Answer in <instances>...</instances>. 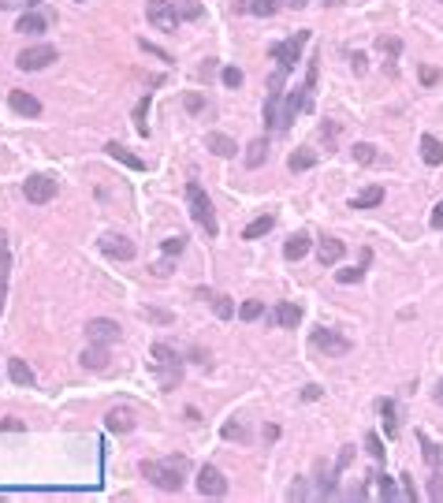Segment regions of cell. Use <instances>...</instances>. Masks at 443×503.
I'll return each instance as SVG.
<instances>
[{
    "mask_svg": "<svg viewBox=\"0 0 443 503\" xmlns=\"http://www.w3.org/2000/svg\"><path fill=\"white\" fill-rule=\"evenodd\" d=\"M4 247H8V235H4V232H0V250H4Z\"/></svg>",
    "mask_w": 443,
    "mask_h": 503,
    "instance_id": "cell-59",
    "label": "cell"
},
{
    "mask_svg": "<svg viewBox=\"0 0 443 503\" xmlns=\"http://www.w3.org/2000/svg\"><path fill=\"white\" fill-rule=\"evenodd\" d=\"M302 399H306V403H313V399H320V388H317V384H309V388H302Z\"/></svg>",
    "mask_w": 443,
    "mask_h": 503,
    "instance_id": "cell-53",
    "label": "cell"
},
{
    "mask_svg": "<svg viewBox=\"0 0 443 503\" xmlns=\"http://www.w3.org/2000/svg\"><path fill=\"white\" fill-rule=\"evenodd\" d=\"M417 444H421V451H424V462L439 470V466H443V451H439V444H432L424 432H417Z\"/></svg>",
    "mask_w": 443,
    "mask_h": 503,
    "instance_id": "cell-31",
    "label": "cell"
},
{
    "mask_svg": "<svg viewBox=\"0 0 443 503\" xmlns=\"http://www.w3.org/2000/svg\"><path fill=\"white\" fill-rule=\"evenodd\" d=\"M350 459H354V447H343V451H339V462H335V470H339V474L350 466Z\"/></svg>",
    "mask_w": 443,
    "mask_h": 503,
    "instance_id": "cell-51",
    "label": "cell"
},
{
    "mask_svg": "<svg viewBox=\"0 0 443 503\" xmlns=\"http://www.w3.org/2000/svg\"><path fill=\"white\" fill-rule=\"evenodd\" d=\"M45 15H38V11H23V19L15 23V30H19V34H45Z\"/></svg>",
    "mask_w": 443,
    "mask_h": 503,
    "instance_id": "cell-24",
    "label": "cell"
},
{
    "mask_svg": "<svg viewBox=\"0 0 443 503\" xmlns=\"http://www.w3.org/2000/svg\"><path fill=\"white\" fill-rule=\"evenodd\" d=\"M224 86H231V90L242 86V71L239 68H224Z\"/></svg>",
    "mask_w": 443,
    "mask_h": 503,
    "instance_id": "cell-44",
    "label": "cell"
},
{
    "mask_svg": "<svg viewBox=\"0 0 443 503\" xmlns=\"http://www.w3.org/2000/svg\"><path fill=\"white\" fill-rule=\"evenodd\" d=\"M86 369H93V373H101L105 365H108V347L105 343H90L86 351H82V358H78Z\"/></svg>",
    "mask_w": 443,
    "mask_h": 503,
    "instance_id": "cell-14",
    "label": "cell"
},
{
    "mask_svg": "<svg viewBox=\"0 0 443 503\" xmlns=\"http://www.w3.org/2000/svg\"><path fill=\"white\" fill-rule=\"evenodd\" d=\"M429 224H432V228H443V202L432 209V220H429Z\"/></svg>",
    "mask_w": 443,
    "mask_h": 503,
    "instance_id": "cell-55",
    "label": "cell"
},
{
    "mask_svg": "<svg viewBox=\"0 0 443 503\" xmlns=\"http://www.w3.org/2000/svg\"><path fill=\"white\" fill-rule=\"evenodd\" d=\"M8 377L19 384V388H30V384H34V369H30L23 358H11L8 362Z\"/></svg>",
    "mask_w": 443,
    "mask_h": 503,
    "instance_id": "cell-22",
    "label": "cell"
},
{
    "mask_svg": "<svg viewBox=\"0 0 443 503\" xmlns=\"http://www.w3.org/2000/svg\"><path fill=\"white\" fill-rule=\"evenodd\" d=\"M261 313H265V306H261L257 299H250V302H242V306H239V317H242V321H257Z\"/></svg>",
    "mask_w": 443,
    "mask_h": 503,
    "instance_id": "cell-37",
    "label": "cell"
},
{
    "mask_svg": "<svg viewBox=\"0 0 443 503\" xmlns=\"http://www.w3.org/2000/svg\"><path fill=\"white\" fill-rule=\"evenodd\" d=\"M365 265H369V250L362 254V265H358V269H339L335 280H339V284H358V280L365 276Z\"/></svg>",
    "mask_w": 443,
    "mask_h": 503,
    "instance_id": "cell-34",
    "label": "cell"
},
{
    "mask_svg": "<svg viewBox=\"0 0 443 503\" xmlns=\"http://www.w3.org/2000/svg\"><path fill=\"white\" fill-rule=\"evenodd\" d=\"M8 105L19 112V116H30V120L41 116V101H38L34 93H26V90H11V93H8Z\"/></svg>",
    "mask_w": 443,
    "mask_h": 503,
    "instance_id": "cell-12",
    "label": "cell"
},
{
    "mask_svg": "<svg viewBox=\"0 0 443 503\" xmlns=\"http://www.w3.org/2000/svg\"><path fill=\"white\" fill-rule=\"evenodd\" d=\"M0 432H23V421L19 418H4L0 421Z\"/></svg>",
    "mask_w": 443,
    "mask_h": 503,
    "instance_id": "cell-50",
    "label": "cell"
},
{
    "mask_svg": "<svg viewBox=\"0 0 443 503\" xmlns=\"http://www.w3.org/2000/svg\"><path fill=\"white\" fill-rule=\"evenodd\" d=\"M224 440H246V429L239 425V421H227V425H224Z\"/></svg>",
    "mask_w": 443,
    "mask_h": 503,
    "instance_id": "cell-40",
    "label": "cell"
},
{
    "mask_svg": "<svg viewBox=\"0 0 443 503\" xmlns=\"http://www.w3.org/2000/svg\"><path fill=\"white\" fill-rule=\"evenodd\" d=\"M142 317H145V321H153V324H172V321H175L168 310H153V306H145Z\"/></svg>",
    "mask_w": 443,
    "mask_h": 503,
    "instance_id": "cell-38",
    "label": "cell"
},
{
    "mask_svg": "<svg viewBox=\"0 0 443 503\" xmlns=\"http://www.w3.org/2000/svg\"><path fill=\"white\" fill-rule=\"evenodd\" d=\"M48 63H56V48L53 45H30V48H23V53L15 56V68L19 71H41V68H48Z\"/></svg>",
    "mask_w": 443,
    "mask_h": 503,
    "instance_id": "cell-7",
    "label": "cell"
},
{
    "mask_svg": "<svg viewBox=\"0 0 443 503\" xmlns=\"http://www.w3.org/2000/svg\"><path fill=\"white\" fill-rule=\"evenodd\" d=\"M417 75H421V83H424V86H436V83H439V71H436V68H429V63H424V68H421Z\"/></svg>",
    "mask_w": 443,
    "mask_h": 503,
    "instance_id": "cell-46",
    "label": "cell"
},
{
    "mask_svg": "<svg viewBox=\"0 0 443 503\" xmlns=\"http://www.w3.org/2000/svg\"><path fill=\"white\" fill-rule=\"evenodd\" d=\"M436 403H439V407H443V380H439V388H436Z\"/></svg>",
    "mask_w": 443,
    "mask_h": 503,
    "instance_id": "cell-56",
    "label": "cell"
},
{
    "mask_svg": "<svg viewBox=\"0 0 443 503\" xmlns=\"http://www.w3.org/2000/svg\"><path fill=\"white\" fill-rule=\"evenodd\" d=\"M142 477L153 481L157 489L164 492H179L183 489V477H187V459H164V462H142Z\"/></svg>",
    "mask_w": 443,
    "mask_h": 503,
    "instance_id": "cell-1",
    "label": "cell"
},
{
    "mask_svg": "<svg viewBox=\"0 0 443 503\" xmlns=\"http://www.w3.org/2000/svg\"><path fill=\"white\" fill-rule=\"evenodd\" d=\"M309 41V30H298L291 41H276L269 53H272V60L280 63L283 71H294V63H298V56H302V45Z\"/></svg>",
    "mask_w": 443,
    "mask_h": 503,
    "instance_id": "cell-5",
    "label": "cell"
},
{
    "mask_svg": "<svg viewBox=\"0 0 443 503\" xmlns=\"http://www.w3.org/2000/svg\"><path fill=\"white\" fill-rule=\"evenodd\" d=\"M354 160H358V165H372V160H376V145L358 142V145H354Z\"/></svg>",
    "mask_w": 443,
    "mask_h": 503,
    "instance_id": "cell-36",
    "label": "cell"
},
{
    "mask_svg": "<svg viewBox=\"0 0 443 503\" xmlns=\"http://www.w3.org/2000/svg\"><path fill=\"white\" fill-rule=\"evenodd\" d=\"M101 250L108 254V257H116V261H130V257H135L138 250H135V242L130 239H123V235H101Z\"/></svg>",
    "mask_w": 443,
    "mask_h": 503,
    "instance_id": "cell-11",
    "label": "cell"
},
{
    "mask_svg": "<svg viewBox=\"0 0 443 503\" xmlns=\"http://www.w3.org/2000/svg\"><path fill=\"white\" fill-rule=\"evenodd\" d=\"M313 165H317V153H313V150H294L291 160H287V168H291V172H309Z\"/></svg>",
    "mask_w": 443,
    "mask_h": 503,
    "instance_id": "cell-30",
    "label": "cell"
},
{
    "mask_svg": "<svg viewBox=\"0 0 443 503\" xmlns=\"http://www.w3.org/2000/svg\"><path fill=\"white\" fill-rule=\"evenodd\" d=\"M187 202H190L194 224H198L205 235H217L220 224H217V213H212V202H209V194L202 190V183H190V187H187Z\"/></svg>",
    "mask_w": 443,
    "mask_h": 503,
    "instance_id": "cell-3",
    "label": "cell"
},
{
    "mask_svg": "<svg viewBox=\"0 0 443 503\" xmlns=\"http://www.w3.org/2000/svg\"><path fill=\"white\" fill-rule=\"evenodd\" d=\"M269 160V142L265 138H254L250 150H246V168H261Z\"/></svg>",
    "mask_w": 443,
    "mask_h": 503,
    "instance_id": "cell-26",
    "label": "cell"
},
{
    "mask_svg": "<svg viewBox=\"0 0 443 503\" xmlns=\"http://www.w3.org/2000/svg\"><path fill=\"white\" fill-rule=\"evenodd\" d=\"M365 447H369V455H372V459H384V444H380V436H376V432L365 436Z\"/></svg>",
    "mask_w": 443,
    "mask_h": 503,
    "instance_id": "cell-41",
    "label": "cell"
},
{
    "mask_svg": "<svg viewBox=\"0 0 443 503\" xmlns=\"http://www.w3.org/2000/svg\"><path fill=\"white\" fill-rule=\"evenodd\" d=\"M153 272H157V276H168V272H172V261H168V254H164V261H157V265H153Z\"/></svg>",
    "mask_w": 443,
    "mask_h": 503,
    "instance_id": "cell-54",
    "label": "cell"
},
{
    "mask_svg": "<svg viewBox=\"0 0 443 503\" xmlns=\"http://www.w3.org/2000/svg\"><path fill=\"white\" fill-rule=\"evenodd\" d=\"M142 48H145V53H153V56H160V60H172L168 53H164V48H157V45H150V41H138Z\"/></svg>",
    "mask_w": 443,
    "mask_h": 503,
    "instance_id": "cell-52",
    "label": "cell"
},
{
    "mask_svg": "<svg viewBox=\"0 0 443 503\" xmlns=\"http://www.w3.org/2000/svg\"><path fill=\"white\" fill-rule=\"evenodd\" d=\"M380 202H384V187H365V190L350 202V209H372V205H380Z\"/></svg>",
    "mask_w": 443,
    "mask_h": 503,
    "instance_id": "cell-29",
    "label": "cell"
},
{
    "mask_svg": "<svg viewBox=\"0 0 443 503\" xmlns=\"http://www.w3.org/2000/svg\"><path fill=\"white\" fill-rule=\"evenodd\" d=\"M309 343H313L317 351H324V354H332V358H339V354H350V339L343 336V332H335V328H313V336H309Z\"/></svg>",
    "mask_w": 443,
    "mask_h": 503,
    "instance_id": "cell-6",
    "label": "cell"
},
{
    "mask_svg": "<svg viewBox=\"0 0 443 503\" xmlns=\"http://www.w3.org/2000/svg\"><path fill=\"white\" fill-rule=\"evenodd\" d=\"M376 48H380V53H387V56H399L402 41H399V38H380V41H376Z\"/></svg>",
    "mask_w": 443,
    "mask_h": 503,
    "instance_id": "cell-39",
    "label": "cell"
},
{
    "mask_svg": "<svg viewBox=\"0 0 443 503\" xmlns=\"http://www.w3.org/2000/svg\"><path fill=\"white\" fill-rule=\"evenodd\" d=\"M343 254H347V247H343L339 239H324L320 247H317L320 265H339V261H343Z\"/></svg>",
    "mask_w": 443,
    "mask_h": 503,
    "instance_id": "cell-17",
    "label": "cell"
},
{
    "mask_svg": "<svg viewBox=\"0 0 443 503\" xmlns=\"http://www.w3.org/2000/svg\"><path fill=\"white\" fill-rule=\"evenodd\" d=\"M380 418H384L387 440H395V436H399V410H395V403H391V399H380Z\"/></svg>",
    "mask_w": 443,
    "mask_h": 503,
    "instance_id": "cell-21",
    "label": "cell"
},
{
    "mask_svg": "<svg viewBox=\"0 0 443 503\" xmlns=\"http://www.w3.org/2000/svg\"><path fill=\"white\" fill-rule=\"evenodd\" d=\"M105 429L108 432H130V429H135V410H130V407H112L105 414Z\"/></svg>",
    "mask_w": 443,
    "mask_h": 503,
    "instance_id": "cell-13",
    "label": "cell"
},
{
    "mask_svg": "<svg viewBox=\"0 0 443 503\" xmlns=\"http://www.w3.org/2000/svg\"><path fill=\"white\" fill-rule=\"evenodd\" d=\"M205 145H209V153H217V157H235V153H239V150H235V142L227 138V135H220V131L205 135Z\"/></svg>",
    "mask_w": 443,
    "mask_h": 503,
    "instance_id": "cell-19",
    "label": "cell"
},
{
    "mask_svg": "<svg viewBox=\"0 0 443 503\" xmlns=\"http://www.w3.org/2000/svg\"><path fill=\"white\" fill-rule=\"evenodd\" d=\"M150 105H153V97L145 93L142 101H138V108H135V131H138L142 138H150V123H145V120H150Z\"/></svg>",
    "mask_w": 443,
    "mask_h": 503,
    "instance_id": "cell-28",
    "label": "cell"
},
{
    "mask_svg": "<svg viewBox=\"0 0 443 503\" xmlns=\"http://www.w3.org/2000/svg\"><path fill=\"white\" fill-rule=\"evenodd\" d=\"M298 321H302V306H294V302L276 306V324H280V328H294Z\"/></svg>",
    "mask_w": 443,
    "mask_h": 503,
    "instance_id": "cell-20",
    "label": "cell"
},
{
    "mask_svg": "<svg viewBox=\"0 0 443 503\" xmlns=\"http://www.w3.org/2000/svg\"><path fill=\"white\" fill-rule=\"evenodd\" d=\"M198 492H202V496H212V499L227 496V477L220 474L217 466H202V470H198Z\"/></svg>",
    "mask_w": 443,
    "mask_h": 503,
    "instance_id": "cell-10",
    "label": "cell"
},
{
    "mask_svg": "<svg viewBox=\"0 0 443 503\" xmlns=\"http://www.w3.org/2000/svg\"><path fill=\"white\" fill-rule=\"evenodd\" d=\"M105 153H108V157H116L120 165H127V168L145 172V160H142V157H135V153H130L127 145H120V142H108V145H105Z\"/></svg>",
    "mask_w": 443,
    "mask_h": 503,
    "instance_id": "cell-15",
    "label": "cell"
},
{
    "mask_svg": "<svg viewBox=\"0 0 443 503\" xmlns=\"http://www.w3.org/2000/svg\"><path fill=\"white\" fill-rule=\"evenodd\" d=\"M56 180L53 175H30V180L23 183V194H26V202H34V205H45V202H53L56 198Z\"/></svg>",
    "mask_w": 443,
    "mask_h": 503,
    "instance_id": "cell-8",
    "label": "cell"
},
{
    "mask_svg": "<svg viewBox=\"0 0 443 503\" xmlns=\"http://www.w3.org/2000/svg\"><path fill=\"white\" fill-rule=\"evenodd\" d=\"M183 247H187V235H168V239L160 242V250L168 254V257H179V254H183Z\"/></svg>",
    "mask_w": 443,
    "mask_h": 503,
    "instance_id": "cell-35",
    "label": "cell"
},
{
    "mask_svg": "<svg viewBox=\"0 0 443 503\" xmlns=\"http://www.w3.org/2000/svg\"><path fill=\"white\" fill-rule=\"evenodd\" d=\"M8 280H11V250L4 247L0 250V313H4V302H8Z\"/></svg>",
    "mask_w": 443,
    "mask_h": 503,
    "instance_id": "cell-23",
    "label": "cell"
},
{
    "mask_svg": "<svg viewBox=\"0 0 443 503\" xmlns=\"http://www.w3.org/2000/svg\"><path fill=\"white\" fill-rule=\"evenodd\" d=\"M153 373L160 377V388L168 392L183 380V358L168 347V343H153Z\"/></svg>",
    "mask_w": 443,
    "mask_h": 503,
    "instance_id": "cell-2",
    "label": "cell"
},
{
    "mask_svg": "<svg viewBox=\"0 0 443 503\" xmlns=\"http://www.w3.org/2000/svg\"><path fill=\"white\" fill-rule=\"evenodd\" d=\"M34 4H41V0H0V11H11V8H34Z\"/></svg>",
    "mask_w": 443,
    "mask_h": 503,
    "instance_id": "cell-43",
    "label": "cell"
},
{
    "mask_svg": "<svg viewBox=\"0 0 443 503\" xmlns=\"http://www.w3.org/2000/svg\"><path fill=\"white\" fill-rule=\"evenodd\" d=\"M145 19L157 30H164V34H175L179 23H183V15H179V8L168 4V0H150V4H145Z\"/></svg>",
    "mask_w": 443,
    "mask_h": 503,
    "instance_id": "cell-4",
    "label": "cell"
},
{
    "mask_svg": "<svg viewBox=\"0 0 443 503\" xmlns=\"http://www.w3.org/2000/svg\"><path fill=\"white\" fill-rule=\"evenodd\" d=\"M421 160H424V165H443V142L439 138H432V135H424L421 138Z\"/></svg>",
    "mask_w": 443,
    "mask_h": 503,
    "instance_id": "cell-18",
    "label": "cell"
},
{
    "mask_svg": "<svg viewBox=\"0 0 443 503\" xmlns=\"http://www.w3.org/2000/svg\"><path fill=\"white\" fill-rule=\"evenodd\" d=\"M324 4H328V8H339V4H343V0H324Z\"/></svg>",
    "mask_w": 443,
    "mask_h": 503,
    "instance_id": "cell-58",
    "label": "cell"
},
{
    "mask_svg": "<svg viewBox=\"0 0 443 503\" xmlns=\"http://www.w3.org/2000/svg\"><path fill=\"white\" fill-rule=\"evenodd\" d=\"M272 224H276V217H257L254 224H246V232H242V239H261V235H269L272 232Z\"/></svg>",
    "mask_w": 443,
    "mask_h": 503,
    "instance_id": "cell-33",
    "label": "cell"
},
{
    "mask_svg": "<svg viewBox=\"0 0 443 503\" xmlns=\"http://www.w3.org/2000/svg\"><path fill=\"white\" fill-rule=\"evenodd\" d=\"M183 105H187V112H194V116H198V112L205 108V97H202V93H187Z\"/></svg>",
    "mask_w": 443,
    "mask_h": 503,
    "instance_id": "cell-42",
    "label": "cell"
},
{
    "mask_svg": "<svg viewBox=\"0 0 443 503\" xmlns=\"http://www.w3.org/2000/svg\"><path fill=\"white\" fill-rule=\"evenodd\" d=\"M265 127L269 131H283V108H280V93L265 97Z\"/></svg>",
    "mask_w": 443,
    "mask_h": 503,
    "instance_id": "cell-16",
    "label": "cell"
},
{
    "mask_svg": "<svg viewBox=\"0 0 443 503\" xmlns=\"http://www.w3.org/2000/svg\"><path fill=\"white\" fill-rule=\"evenodd\" d=\"M306 254H309V235H291L287 247H283V257L287 261H302Z\"/></svg>",
    "mask_w": 443,
    "mask_h": 503,
    "instance_id": "cell-27",
    "label": "cell"
},
{
    "mask_svg": "<svg viewBox=\"0 0 443 503\" xmlns=\"http://www.w3.org/2000/svg\"><path fill=\"white\" fill-rule=\"evenodd\" d=\"M429 499H436V503L443 499V477H439V474H436V477H432V484H429Z\"/></svg>",
    "mask_w": 443,
    "mask_h": 503,
    "instance_id": "cell-49",
    "label": "cell"
},
{
    "mask_svg": "<svg viewBox=\"0 0 443 503\" xmlns=\"http://www.w3.org/2000/svg\"><path fill=\"white\" fill-rule=\"evenodd\" d=\"M120 324L116 321H108V317H93V321H86V343H116L120 339Z\"/></svg>",
    "mask_w": 443,
    "mask_h": 503,
    "instance_id": "cell-9",
    "label": "cell"
},
{
    "mask_svg": "<svg viewBox=\"0 0 443 503\" xmlns=\"http://www.w3.org/2000/svg\"><path fill=\"white\" fill-rule=\"evenodd\" d=\"M291 4H294V8H309V0H291Z\"/></svg>",
    "mask_w": 443,
    "mask_h": 503,
    "instance_id": "cell-57",
    "label": "cell"
},
{
    "mask_svg": "<svg viewBox=\"0 0 443 503\" xmlns=\"http://www.w3.org/2000/svg\"><path fill=\"white\" fill-rule=\"evenodd\" d=\"M179 15H183V19H198V15H202V4H198V0H187V4L179 8Z\"/></svg>",
    "mask_w": 443,
    "mask_h": 503,
    "instance_id": "cell-45",
    "label": "cell"
},
{
    "mask_svg": "<svg viewBox=\"0 0 443 503\" xmlns=\"http://www.w3.org/2000/svg\"><path fill=\"white\" fill-rule=\"evenodd\" d=\"M246 11L257 15V19H269V15L280 11V0H246Z\"/></svg>",
    "mask_w": 443,
    "mask_h": 503,
    "instance_id": "cell-32",
    "label": "cell"
},
{
    "mask_svg": "<svg viewBox=\"0 0 443 503\" xmlns=\"http://www.w3.org/2000/svg\"><path fill=\"white\" fill-rule=\"evenodd\" d=\"M202 299L212 302V313H217L220 321H231V317H235V306H231V299H227V295H212V291H202Z\"/></svg>",
    "mask_w": 443,
    "mask_h": 503,
    "instance_id": "cell-25",
    "label": "cell"
},
{
    "mask_svg": "<svg viewBox=\"0 0 443 503\" xmlns=\"http://www.w3.org/2000/svg\"><path fill=\"white\" fill-rule=\"evenodd\" d=\"M350 68H354V75H365V68H369L365 53H354V56H350Z\"/></svg>",
    "mask_w": 443,
    "mask_h": 503,
    "instance_id": "cell-47",
    "label": "cell"
},
{
    "mask_svg": "<svg viewBox=\"0 0 443 503\" xmlns=\"http://www.w3.org/2000/svg\"><path fill=\"white\" fill-rule=\"evenodd\" d=\"M399 481H402V499H417V492H414V477H410V474H402Z\"/></svg>",
    "mask_w": 443,
    "mask_h": 503,
    "instance_id": "cell-48",
    "label": "cell"
}]
</instances>
